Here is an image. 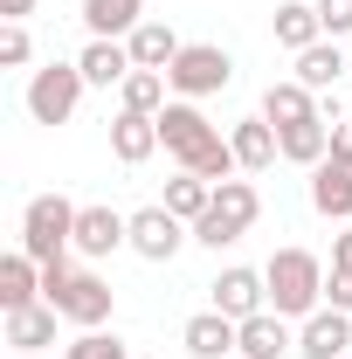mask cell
Masks as SVG:
<instances>
[{
  "label": "cell",
  "instance_id": "30",
  "mask_svg": "<svg viewBox=\"0 0 352 359\" xmlns=\"http://www.w3.org/2000/svg\"><path fill=\"white\" fill-rule=\"evenodd\" d=\"M318 7V21H325V35L339 42V35H352V0H311Z\"/></svg>",
  "mask_w": 352,
  "mask_h": 359
},
{
  "label": "cell",
  "instance_id": "5",
  "mask_svg": "<svg viewBox=\"0 0 352 359\" xmlns=\"http://www.w3.org/2000/svg\"><path fill=\"white\" fill-rule=\"evenodd\" d=\"M166 83H173V97H187V104H208V97H221V90L235 83V55L221 42H187L173 55V69H166Z\"/></svg>",
  "mask_w": 352,
  "mask_h": 359
},
{
  "label": "cell",
  "instance_id": "32",
  "mask_svg": "<svg viewBox=\"0 0 352 359\" xmlns=\"http://www.w3.org/2000/svg\"><path fill=\"white\" fill-rule=\"evenodd\" d=\"M332 159L352 166V118H346V125H332Z\"/></svg>",
  "mask_w": 352,
  "mask_h": 359
},
{
  "label": "cell",
  "instance_id": "28",
  "mask_svg": "<svg viewBox=\"0 0 352 359\" xmlns=\"http://www.w3.org/2000/svg\"><path fill=\"white\" fill-rule=\"evenodd\" d=\"M62 359H132V353H125V339H118V332H104V325H97V332H76V339L62 346Z\"/></svg>",
  "mask_w": 352,
  "mask_h": 359
},
{
  "label": "cell",
  "instance_id": "9",
  "mask_svg": "<svg viewBox=\"0 0 352 359\" xmlns=\"http://www.w3.org/2000/svg\"><path fill=\"white\" fill-rule=\"evenodd\" d=\"M208 290H215V311L235 318V325H249L256 311H269V283H263V269H249V263H228Z\"/></svg>",
  "mask_w": 352,
  "mask_h": 359
},
{
  "label": "cell",
  "instance_id": "18",
  "mask_svg": "<svg viewBox=\"0 0 352 359\" xmlns=\"http://www.w3.org/2000/svg\"><path fill=\"white\" fill-rule=\"evenodd\" d=\"M138 21H145V0H83L90 42H125Z\"/></svg>",
  "mask_w": 352,
  "mask_h": 359
},
{
  "label": "cell",
  "instance_id": "12",
  "mask_svg": "<svg viewBox=\"0 0 352 359\" xmlns=\"http://www.w3.org/2000/svg\"><path fill=\"white\" fill-rule=\"evenodd\" d=\"M228 145H235V159H242V173H269V166L283 159V132L269 125L263 111H256V118H242V125L228 132Z\"/></svg>",
  "mask_w": 352,
  "mask_h": 359
},
{
  "label": "cell",
  "instance_id": "15",
  "mask_svg": "<svg viewBox=\"0 0 352 359\" xmlns=\"http://www.w3.org/2000/svg\"><path fill=\"white\" fill-rule=\"evenodd\" d=\"M180 346H187L194 359H228L235 346H242V325H235V318H221L215 304H208L201 318H187V332H180Z\"/></svg>",
  "mask_w": 352,
  "mask_h": 359
},
{
  "label": "cell",
  "instance_id": "3",
  "mask_svg": "<svg viewBox=\"0 0 352 359\" xmlns=\"http://www.w3.org/2000/svg\"><path fill=\"white\" fill-rule=\"evenodd\" d=\"M256 222H263V194H256V180H221L215 201H208V215L194 222V242L221 256L228 242H242Z\"/></svg>",
  "mask_w": 352,
  "mask_h": 359
},
{
  "label": "cell",
  "instance_id": "33",
  "mask_svg": "<svg viewBox=\"0 0 352 359\" xmlns=\"http://www.w3.org/2000/svg\"><path fill=\"white\" fill-rule=\"evenodd\" d=\"M332 269H352V222L332 235Z\"/></svg>",
  "mask_w": 352,
  "mask_h": 359
},
{
  "label": "cell",
  "instance_id": "25",
  "mask_svg": "<svg viewBox=\"0 0 352 359\" xmlns=\"http://www.w3.org/2000/svg\"><path fill=\"white\" fill-rule=\"evenodd\" d=\"M339 76H346V55H339V42L325 35V42H311L304 55H297V83L318 90V97H332L339 90Z\"/></svg>",
  "mask_w": 352,
  "mask_h": 359
},
{
  "label": "cell",
  "instance_id": "27",
  "mask_svg": "<svg viewBox=\"0 0 352 359\" xmlns=\"http://www.w3.org/2000/svg\"><path fill=\"white\" fill-rule=\"evenodd\" d=\"M283 159L290 166H318V159H332V118H304V125H290L283 132Z\"/></svg>",
  "mask_w": 352,
  "mask_h": 359
},
{
  "label": "cell",
  "instance_id": "13",
  "mask_svg": "<svg viewBox=\"0 0 352 359\" xmlns=\"http://www.w3.org/2000/svg\"><path fill=\"white\" fill-rule=\"evenodd\" d=\"M311 208L325 215V222H352V166H339V159H318L304 180Z\"/></svg>",
  "mask_w": 352,
  "mask_h": 359
},
{
  "label": "cell",
  "instance_id": "8",
  "mask_svg": "<svg viewBox=\"0 0 352 359\" xmlns=\"http://www.w3.org/2000/svg\"><path fill=\"white\" fill-rule=\"evenodd\" d=\"M187 242H194V228L180 222L173 208L152 201V208H138V215H132V256H145V263H173Z\"/></svg>",
  "mask_w": 352,
  "mask_h": 359
},
{
  "label": "cell",
  "instance_id": "21",
  "mask_svg": "<svg viewBox=\"0 0 352 359\" xmlns=\"http://www.w3.org/2000/svg\"><path fill=\"white\" fill-rule=\"evenodd\" d=\"M125 48H132V62H138V69H173V55H180L187 42H180L166 21H152V14H145L132 35H125Z\"/></svg>",
  "mask_w": 352,
  "mask_h": 359
},
{
  "label": "cell",
  "instance_id": "2",
  "mask_svg": "<svg viewBox=\"0 0 352 359\" xmlns=\"http://www.w3.org/2000/svg\"><path fill=\"white\" fill-rule=\"evenodd\" d=\"M42 304L69 318L76 332H97L104 318H111V283L97 276V269H76V263H48L42 269Z\"/></svg>",
  "mask_w": 352,
  "mask_h": 359
},
{
  "label": "cell",
  "instance_id": "16",
  "mask_svg": "<svg viewBox=\"0 0 352 359\" xmlns=\"http://www.w3.org/2000/svg\"><path fill=\"white\" fill-rule=\"evenodd\" d=\"M159 145H166V138H159V118H145V111H118V118H111V152H118V166H145Z\"/></svg>",
  "mask_w": 352,
  "mask_h": 359
},
{
  "label": "cell",
  "instance_id": "20",
  "mask_svg": "<svg viewBox=\"0 0 352 359\" xmlns=\"http://www.w3.org/2000/svg\"><path fill=\"white\" fill-rule=\"evenodd\" d=\"M21 304H42V263L28 249H14L0 263V311H21Z\"/></svg>",
  "mask_w": 352,
  "mask_h": 359
},
{
  "label": "cell",
  "instance_id": "31",
  "mask_svg": "<svg viewBox=\"0 0 352 359\" xmlns=\"http://www.w3.org/2000/svg\"><path fill=\"white\" fill-rule=\"evenodd\" d=\"M325 304L332 311H352V269H332L325 276Z\"/></svg>",
  "mask_w": 352,
  "mask_h": 359
},
{
  "label": "cell",
  "instance_id": "23",
  "mask_svg": "<svg viewBox=\"0 0 352 359\" xmlns=\"http://www.w3.org/2000/svg\"><path fill=\"white\" fill-rule=\"evenodd\" d=\"M55 304H21V311H7V346L14 353H42V346H55Z\"/></svg>",
  "mask_w": 352,
  "mask_h": 359
},
{
  "label": "cell",
  "instance_id": "24",
  "mask_svg": "<svg viewBox=\"0 0 352 359\" xmlns=\"http://www.w3.org/2000/svg\"><path fill=\"white\" fill-rule=\"evenodd\" d=\"M173 104V83H166V69H132L125 83H118V111H145V118H159Z\"/></svg>",
  "mask_w": 352,
  "mask_h": 359
},
{
  "label": "cell",
  "instance_id": "34",
  "mask_svg": "<svg viewBox=\"0 0 352 359\" xmlns=\"http://www.w3.org/2000/svg\"><path fill=\"white\" fill-rule=\"evenodd\" d=\"M0 7H7V21H28V14H35L42 0H0Z\"/></svg>",
  "mask_w": 352,
  "mask_h": 359
},
{
  "label": "cell",
  "instance_id": "22",
  "mask_svg": "<svg viewBox=\"0 0 352 359\" xmlns=\"http://www.w3.org/2000/svg\"><path fill=\"white\" fill-rule=\"evenodd\" d=\"M269 28H276V48H290V55H304L311 42H325V21H318V7H311V0H283Z\"/></svg>",
  "mask_w": 352,
  "mask_h": 359
},
{
  "label": "cell",
  "instance_id": "17",
  "mask_svg": "<svg viewBox=\"0 0 352 359\" xmlns=\"http://www.w3.org/2000/svg\"><path fill=\"white\" fill-rule=\"evenodd\" d=\"M235 353L242 359H283V353H297V332H290L283 311H256L242 325V346H235Z\"/></svg>",
  "mask_w": 352,
  "mask_h": 359
},
{
  "label": "cell",
  "instance_id": "6",
  "mask_svg": "<svg viewBox=\"0 0 352 359\" xmlns=\"http://www.w3.org/2000/svg\"><path fill=\"white\" fill-rule=\"evenodd\" d=\"M83 69L76 62H48V69H35L28 76V118L35 125H69L76 118V104H83Z\"/></svg>",
  "mask_w": 352,
  "mask_h": 359
},
{
  "label": "cell",
  "instance_id": "14",
  "mask_svg": "<svg viewBox=\"0 0 352 359\" xmlns=\"http://www.w3.org/2000/svg\"><path fill=\"white\" fill-rule=\"evenodd\" d=\"M263 118L276 132H290V125H304V118H325V104H318V90H304L297 76H276L263 90Z\"/></svg>",
  "mask_w": 352,
  "mask_h": 359
},
{
  "label": "cell",
  "instance_id": "35",
  "mask_svg": "<svg viewBox=\"0 0 352 359\" xmlns=\"http://www.w3.org/2000/svg\"><path fill=\"white\" fill-rule=\"evenodd\" d=\"M346 359H352V353H346Z\"/></svg>",
  "mask_w": 352,
  "mask_h": 359
},
{
  "label": "cell",
  "instance_id": "7",
  "mask_svg": "<svg viewBox=\"0 0 352 359\" xmlns=\"http://www.w3.org/2000/svg\"><path fill=\"white\" fill-rule=\"evenodd\" d=\"M159 138H166V152H173L187 173H194V166H201V159H208V152L221 145L215 118H208L201 104H187V97H173V104L159 111Z\"/></svg>",
  "mask_w": 352,
  "mask_h": 359
},
{
  "label": "cell",
  "instance_id": "26",
  "mask_svg": "<svg viewBox=\"0 0 352 359\" xmlns=\"http://www.w3.org/2000/svg\"><path fill=\"white\" fill-rule=\"evenodd\" d=\"M208 201H215V180H201V173H187V166H180L173 180H166V194H159V208H173L180 222L194 228L201 222V215H208Z\"/></svg>",
  "mask_w": 352,
  "mask_h": 359
},
{
  "label": "cell",
  "instance_id": "19",
  "mask_svg": "<svg viewBox=\"0 0 352 359\" xmlns=\"http://www.w3.org/2000/svg\"><path fill=\"white\" fill-rule=\"evenodd\" d=\"M76 69H83V83H90V90H111V83H125L138 62H132V48H125V42H83Z\"/></svg>",
  "mask_w": 352,
  "mask_h": 359
},
{
  "label": "cell",
  "instance_id": "29",
  "mask_svg": "<svg viewBox=\"0 0 352 359\" xmlns=\"http://www.w3.org/2000/svg\"><path fill=\"white\" fill-rule=\"evenodd\" d=\"M28 55H35V42H28V21H7V28H0V69H21Z\"/></svg>",
  "mask_w": 352,
  "mask_h": 359
},
{
  "label": "cell",
  "instance_id": "1",
  "mask_svg": "<svg viewBox=\"0 0 352 359\" xmlns=\"http://www.w3.org/2000/svg\"><path fill=\"white\" fill-rule=\"evenodd\" d=\"M325 276H332V269L318 263L311 249H297V242H290V249H276V256L263 263L269 311H283V318H297V325H304L311 311H325Z\"/></svg>",
  "mask_w": 352,
  "mask_h": 359
},
{
  "label": "cell",
  "instance_id": "4",
  "mask_svg": "<svg viewBox=\"0 0 352 359\" xmlns=\"http://www.w3.org/2000/svg\"><path fill=\"white\" fill-rule=\"evenodd\" d=\"M21 249L35 256V263H69V249H76V201H62V194H35L28 208H21Z\"/></svg>",
  "mask_w": 352,
  "mask_h": 359
},
{
  "label": "cell",
  "instance_id": "11",
  "mask_svg": "<svg viewBox=\"0 0 352 359\" xmlns=\"http://www.w3.org/2000/svg\"><path fill=\"white\" fill-rule=\"evenodd\" d=\"M297 353L304 359H346L352 353V311H311L304 325H297Z\"/></svg>",
  "mask_w": 352,
  "mask_h": 359
},
{
  "label": "cell",
  "instance_id": "10",
  "mask_svg": "<svg viewBox=\"0 0 352 359\" xmlns=\"http://www.w3.org/2000/svg\"><path fill=\"white\" fill-rule=\"evenodd\" d=\"M118 249H132V215H118V208H76V256L104 263Z\"/></svg>",
  "mask_w": 352,
  "mask_h": 359
}]
</instances>
